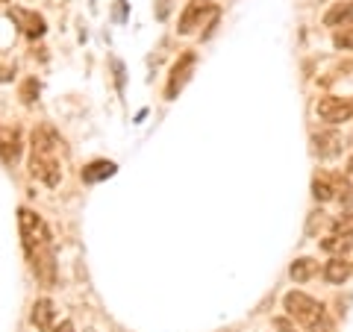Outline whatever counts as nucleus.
Listing matches in <instances>:
<instances>
[{
  "label": "nucleus",
  "mask_w": 353,
  "mask_h": 332,
  "mask_svg": "<svg viewBox=\"0 0 353 332\" xmlns=\"http://www.w3.org/2000/svg\"><path fill=\"white\" fill-rule=\"evenodd\" d=\"M347 174H353V156L347 159Z\"/></svg>",
  "instance_id": "obj_24"
},
{
  "label": "nucleus",
  "mask_w": 353,
  "mask_h": 332,
  "mask_svg": "<svg viewBox=\"0 0 353 332\" xmlns=\"http://www.w3.org/2000/svg\"><path fill=\"white\" fill-rule=\"evenodd\" d=\"M312 150L318 159H333L345 150V138L339 136L336 129H324V132H315L312 136Z\"/></svg>",
  "instance_id": "obj_8"
},
{
  "label": "nucleus",
  "mask_w": 353,
  "mask_h": 332,
  "mask_svg": "<svg viewBox=\"0 0 353 332\" xmlns=\"http://www.w3.org/2000/svg\"><path fill=\"white\" fill-rule=\"evenodd\" d=\"M36 94H39V83L36 80H27L24 88H21V101L30 106V103H36Z\"/></svg>",
  "instance_id": "obj_20"
},
{
  "label": "nucleus",
  "mask_w": 353,
  "mask_h": 332,
  "mask_svg": "<svg viewBox=\"0 0 353 332\" xmlns=\"http://www.w3.org/2000/svg\"><path fill=\"white\" fill-rule=\"evenodd\" d=\"M333 232H336V236H350V232H353V212L341 215L336 224H333Z\"/></svg>",
  "instance_id": "obj_18"
},
{
  "label": "nucleus",
  "mask_w": 353,
  "mask_h": 332,
  "mask_svg": "<svg viewBox=\"0 0 353 332\" xmlns=\"http://www.w3.org/2000/svg\"><path fill=\"white\" fill-rule=\"evenodd\" d=\"M274 326H277L280 332H297L292 320H285V318H274Z\"/></svg>",
  "instance_id": "obj_22"
},
{
  "label": "nucleus",
  "mask_w": 353,
  "mask_h": 332,
  "mask_svg": "<svg viewBox=\"0 0 353 332\" xmlns=\"http://www.w3.org/2000/svg\"><path fill=\"white\" fill-rule=\"evenodd\" d=\"M18 224H21V238H24V250H27L32 273H36V280L44 289H53L57 285V256H53L50 229L30 209H21L18 212Z\"/></svg>",
  "instance_id": "obj_1"
},
{
  "label": "nucleus",
  "mask_w": 353,
  "mask_h": 332,
  "mask_svg": "<svg viewBox=\"0 0 353 332\" xmlns=\"http://www.w3.org/2000/svg\"><path fill=\"white\" fill-rule=\"evenodd\" d=\"M339 200H341V206H345V209H347V212H353V185H347V188H345V191H341V194H339Z\"/></svg>",
  "instance_id": "obj_21"
},
{
  "label": "nucleus",
  "mask_w": 353,
  "mask_h": 332,
  "mask_svg": "<svg viewBox=\"0 0 353 332\" xmlns=\"http://www.w3.org/2000/svg\"><path fill=\"white\" fill-rule=\"evenodd\" d=\"M21 150H24V138H21V129L12 124L0 127V159L6 165H15L21 159Z\"/></svg>",
  "instance_id": "obj_6"
},
{
  "label": "nucleus",
  "mask_w": 353,
  "mask_h": 332,
  "mask_svg": "<svg viewBox=\"0 0 353 332\" xmlns=\"http://www.w3.org/2000/svg\"><path fill=\"white\" fill-rule=\"evenodd\" d=\"M309 332H336V320H333V318H330V315L324 312L321 318L315 320L312 326H309Z\"/></svg>",
  "instance_id": "obj_19"
},
{
  "label": "nucleus",
  "mask_w": 353,
  "mask_h": 332,
  "mask_svg": "<svg viewBox=\"0 0 353 332\" xmlns=\"http://www.w3.org/2000/svg\"><path fill=\"white\" fill-rule=\"evenodd\" d=\"M283 309L289 312L294 320H301L303 326H312L318 318H321L327 309L315 300V297H309V294H303V291H289L283 297Z\"/></svg>",
  "instance_id": "obj_2"
},
{
  "label": "nucleus",
  "mask_w": 353,
  "mask_h": 332,
  "mask_svg": "<svg viewBox=\"0 0 353 332\" xmlns=\"http://www.w3.org/2000/svg\"><path fill=\"white\" fill-rule=\"evenodd\" d=\"M30 174L36 176L39 183L48 185V188H57V185H59V180H62V168H59L57 153L32 150V156H30Z\"/></svg>",
  "instance_id": "obj_3"
},
{
  "label": "nucleus",
  "mask_w": 353,
  "mask_h": 332,
  "mask_svg": "<svg viewBox=\"0 0 353 332\" xmlns=\"http://www.w3.org/2000/svg\"><path fill=\"white\" fill-rule=\"evenodd\" d=\"M9 18H15L18 21V27H21V32H24L27 39H41L44 36V18L39 15V12H32V9H18V6H12L9 9Z\"/></svg>",
  "instance_id": "obj_9"
},
{
  "label": "nucleus",
  "mask_w": 353,
  "mask_h": 332,
  "mask_svg": "<svg viewBox=\"0 0 353 332\" xmlns=\"http://www.w3.org/2000/svg\"><path fill=\"white\" fill-rule=\"evenodd\" d=\"M30 320H32V326H36L39 332H53V320H57V306H53L48 297H44V300H36V303H32V315H30Z\"/></svg>",
  "instance_id": "obj_10"
},
{
  "label": "nucleus",
  "mask_w": 353,
  "mask_h": 332,
  "mask_svg": "<svg viewBox=\"0 0 353 332\" xmlns=\"http://www.w3.org/2000/svg\"><path fill=\"white\" fill-rule=\"evenodd\" d=\"M321 247L327 253H336V256H345V253L353 247V232H350V236H336V232H333L330 238L321 241Z\"/></svg>",
  "instance_id": "obj_16"
},
{
  "label": "nucleus",
  "mask_w": 353,
  "mask_h": 332,
  "mask_svg": "<svg viewBox=\"0 0 353 332\" xmlns=\"http://www.w3.org/2000/svg\"><path fill=\"white\" fill-rule=\"evenodd\" d=\"M289 273H292L294 282H306V280H312V276L318 273V262L315 259H297Z\"/></svg>",
  "instance_id": "obj_15"
},
{
  "label": "nucleus",
  "mask_w": 353,
  "mask_h": 332,
  "mask_svg": "<svg viewBox=\"0 0 353 332\" xmlns=\"http://www.w3.org/2000/svg\"><path fill=\"white\" fill-rule=\"evenodd\" d=\"M0 3H9V0H0Z\"/></svg>",
  "instance_id": "obj_25"
},
{
  "label": "nucleus",
  "mask_w": 353,
  "mask_h": 332,
  "mask_svg": "<svg viewBox=\"0 0 353 332\" xmlns=\"http://www.w3.org/2000/svg\"><path fill=\"white\" fill-rule=\"evenodd\" d=\"M192 71H194V53H183V56L176 59V65L171 68L168 85H165V97H168V101H174L176 92H180V88H183L185 83H189Z\"/></svg>",
  "instance_id": "obj_7"
},
{
  "label": "nucleus",
  "mask_w": 353,
  "mask_h": 332,
  "mask_svg": "<svg viewBox=\"0 0 353 332\" xmlns=\"http://www.w3.org/2000/svg\"><path fill=\"white\" fill-rule=\"evenodd\" d=\"M350 273H353V268H350V262L345 256H333L324 264V280L330 285H345Z\"/></svg>",
  "instance_id": "obj_11"
},
{
  "label": "nucleus",
  "mask_w": 353,
  "mask_h": 332,
  "mask_svg": "<svg viewBox=\"0 0 353 332\" xmlns=\"http://www.w3.org/2000/svg\"><path fill=\"white\" fill-rule=\"evenodd\" d=\"M336 191L339 188L333 185V180H327V176H315L312 180V197L318 203H330L336 197Z\"/></svg>",
  "instance_id": "obj_14"
},
{
  "label": "nucleus",
  "mask_w": 353,
  "mask_h": 332,
  "mask_svg": "<svg viewBox=\"0 0 353 332\" xmlns=\"http://www.w3.org/2000/svg\"><path fill=\"white\" fill-rule=\"evenodd\" d=\"M327 27H350L353 24V0H341V3L330 6L324 12Z\"/></svg>",
  "instance_id": "obj_12"
},
{
  "label": "nucleus",
  "mask_w": 353,
  "mask_h": 332,
  "mask_svg": "<svg viewBox=\"0 0 353 332\" xmlns=\"http://www.w3.org/2000/svg\"><path fill=\"white\" fill-rule=\"evenodd\" d=\"M115 174V165L112 162H92V165H85L83 168V180L85 183H97V180H106V176H112Z\"/></svg>",
  "instance_id": "obj_13"
},
{
  "label": "nucleus",
  "mask_w": 353,
  "mask_h": 332,
  "mask_svg": "<svg viewBox=\"0 0 353 332\" xmlns=\"http://www.w3.org/2000/svg\"><path fill=\"white\" fill-rule=\"evenodd\" d=\"M333 44H336L339 50H353V27L339 30L336 36H333Z\"/></svg>",
  "instance_id": "obj_17"
},
{
  "label": "nucleus",
  "mask_w": 353,
  "mask_h": 332,
  "mask_svg": "<svg viewBox=\"0 0 353 332\" xmlns=\"http://www.w3.org/2000/svg\"><path fill=\"white\" fill-rule=\"evenodd\" d=\"M218 9L209 3V0H192L189 6H185V12L180 15V24H176V30H180V36H189V32H194L197 27H201L203 15H215Z\"/></svg>",
  "instance_id": "obj_5"
},
{
  "label": "nucleus",
  "mask_w": 353,
  "mask_h": 332,
  "mask_svg": "<svg viewBox=\"0 0 353 332\" xmlns=\"http://www.w3.org/2000/svg\"><path fill=\"white\" fill-rule=\"evenodd\" d=\"M315 112L327 124H345V121H353V97H336L327 94L315 103Z\"/></svg>",
  "instance_id": "obj_4"
},
{
  "label": "nucleus",
  "mask_w": 353,
  "mask_h": 332,
  "mask_svg": "<svg viewBox=\"0 0 353 332\" xmlns=\"http://www.w3.org/2000/svg\"><path fill=\"white\" fill-rule=\"evenodd\" d=\"M53 332H74V324L71 320H62L59 326H53Z\"/></svg>",
  "instance_id": "obj_23"
}]
</instances>
